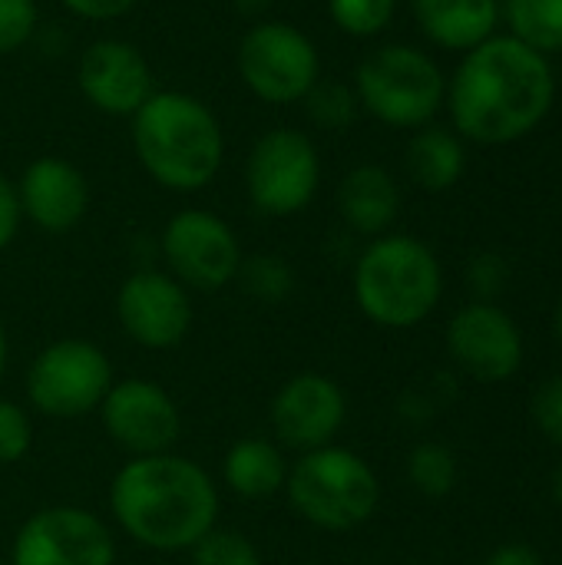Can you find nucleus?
<instances>
[{
	"label": "nucleus",
	"mask_w": 562,
	"mask_h": 565,
	"mask_svg": "<svg viewBox=\"0 0 562 565\" xmlns=\"http://www.w3.org/2000/svg\"><path fill=\"white\" fill-rule=\"evenodd\" d=\"M189 565H265V559L245 533L215 526L189 550Z\"/></svg>",
	"instance_id": "393cba45"
},
{
	"label": "nucleus",
	"mask_w": 562,
	"mask_h": 565,
	"mask_svg": "<svg viewBox=\"0 0 562 565\" xmlns=\"http://www.w3.org/2000/svg\"><path fill=\"white\" fill-rule=\"evenodd\" d=\"M235 281H242V288L255 301H262V305H282L295 291V268L285 258H278V255H252V258L242 262Z\"/></svg>",
	"instance_id": "b1692460"
},
{
	"label": "nucleus",
	"mask_w": 562,
	"mask_h": 565,
	"mask_svg": "<svg viewBox=\"0 0 562 565\" xmlns=\"http://www.w3.org/2000/svg\"><path fill=\"white\" fill-rule=\"evenodd\" d=\"M484 565H543V556L527 543H507Z\"/></svg>",
	"instance_id": "72a5a7b5"
},
{
	"label": "nucleus",
	"mask_w": 562,
	"mask_h": 565,
	"mask_svg": "<svg viewBox=\"0 0 562 565\" xmlns=\"http://www.w3.org/2000/svg\"><path fill=\"white\" fill-rule=\"evenodd\" d=\"M447 348L454 364L480 384L510 381L523 364L520 328L494 301L460 308L447 324Z\"/></svg>",
	"instance_id": "2eb2a0df"
},
{
	"label": "nucleus",
	"mask_w": 562,
	"mask_h": 565,
	"mask_svg": "<svg viewBox=\"0 0 562 565\" xmlns=\"http://www.w3.org/2000/svg\"><path fill=\"white\" fill-rule=\"evenodd\" d=\"M321 182L315 142L298 129H268L245 159V192L258 215L288 218L305 212Z\"/></svg>",
	"instance_id": "6e6552de"
},
{
	"label": "nucleus",
	"mask_w": 562,
	"mask_h": 565,
	"mask_svg": "<svg viewBox=\"0 0 562 565\" xmlns=\"http://www.w3.org/2000/svg\"><path fill=\"white\" fill-rule=\"evenodd\" d=\"M533 420L550 444L562 447V374L533 394Z\"/></svg>",
	"instance_id": "7c9ffc66"
},
{
	"label": "nucleus",
	"mask_w": 562,
	"mask_h": 565,
	"mask_svg": "<svg viewBox=\"0 0 562 565\" xmlns=\"http://www.w3.org/2000/svg\"><path fill=\"white\" fill-rule=\"evenodd\" d=\"M431 43L444 50H474L494 36L497 0H411Z\"/></svg>",
	"instance_id": "aec40b11"
},
{
	"label": "nucleus",
	"mask_w": 562,
	"mask_h": 565,
	"mask_svg": "<svg viewBox=\"0 0 562 565\" xmlns=\"http://www.w3.org/2000/svg\"><path fill=\"white\" fill-rule=\"evenodd\" d=\"M358 103L381 122L397 129L427 126L447 96L441 66L407 43H388L364 56L354 76Z\"/></svg>",
	"instance_id": "423d86ee"
},
{
	"label": "nucleus",
	"mask_w": 562,
	"mask_h": 565,
	"mask_svg": "<svg viewBox=\"0 0 562 565\" xmlns=\"http://www.w3.org/2000/svg\"><path fill=\"white\" fill-rule=\"evenodd\" d=\"M348 420V397L341 384L321 371L291 374L268 404V424L275 444L298 454L328 447L338 440Z\"/></svg>",
	"instance_id": "4468645a"
},
{
	"label": "nucleus",
	"mask_w": 562,
	"mask_h": 565,
	"mask_svg": "<svg viewBox=\"0 0 562 565\" xmlns=\"http://www.w3.org/2000/svg\"><path fill=\"white\" fill-rule=\"evenodd\" d=\"M354 301L361 315L388 331L427 321L444 291L437 255L411 235H378L354 262Z\"/></svg>",
	"instance_id": "20e7f679"
},
{
	"label": "nucleus",
	"mask_w": 562,
	"mask_h": 565,
	"mask_svg": "<svg viewBox=\"0 0 562 565\" xmlns=\"http://www.w3.org/2000/svg\"><path fill=\"white\" fill-rule=\"evenodd\" d=\"M192 298L162 268H136L116 291V321L123 334L146 351H172L192 331Z\"/></svg>",
	"instance_id": "ddd939ff"
},
{
	"label": "nucleus",
	"mask_w": 562,
	"mask_h": 565,
	"mask_svg": "<svg viewBox=\"0 0 562 565\" xmlns=\"http://www.w3.org/2000/svg\"><path fill=\"white\" fill-rule=\"evenodd\" d=\"M553 500L562 507V460H560V467L553 470Z\"/></svg>",
	"instance_id": "e433bc0d"
},
{
	"label": "nucleus",
	"mask_w": 562,
	"mask_h": 565,
	"mask_svg": "<svg viewBox=\"0 0 562 565\" xmlns=\"http://www.w3.org/2000/svg\"><path fill=\"white\" fill-rule=\"evenodd\" d=\"M464 146L450 129H421L407 146V169L414 182L427 192H444L464 175Z\"/></svg>",
	"instance_id": "412c9836"
},
{
	"label": "nucleus",
	"mask_w": 562,
	"mask_h": 565,
	"mask_svg": "<svg viewBox=\"0 0 562 565\" xmlns=\"http://www.w3.org/2000/svg\"><path fill=\"white\" fill-rule=\"evenodd\" d=\"M288 450L268 437H242L222 457V483L242 500H272L288 483Z\"/></svg>",
	"instance_id": "6ab92c4d"
},
{
	"label": "nucleus",
	"mask_w": 562,
	"mask_h": 565,
	"mask_svg": "<svg viewBox=\"0 0 562 565\" xmlns=\"http://www.w3.org/2000/svg\"><path fill=\"white\" fill-rule=\"evenodd\" d=\"M467 281H470V288H474V295H477L480 301H494L497 295H503V288H507V281H510V268H507L503 255L484 252V255H477V258L470 262Z\"/></svg>",
	"instance_id": "c756f323"
},
{
	"label": "nucleus",
	"mask_w": 562,
	"mask_h": 565,
	"mask_svg": "<svg viewBox=\"0 0 562 565\" xmlns=\"http://www.w3.org/2000/svg\"><path fill=\"white\" fill-rule=\"evenodd\" d=\"M83 96L106 116H132L156 89L146 56L126 40H96L76 66Z\"/></svg>",
	"instance_id": "dca6fc26"
},
{
	"label": "nucleus",
	"mask_w": 562,
	"mask_h": 565,
	"mask_svg": "<svg viewBox=\"0 0 562 565\" xmlns=\"http://www.w3.org/2000/svg\"><path fill=\"white\" fill-rule=\"evenodd\" d=\"M33 447V420L30 411L0 394V467L20 463Z\"/></svg>",
	"instance_id": "cd10ccee"
},
{
	"label": "nucleus",
	"mask_w": 562,
	"mask_h": 565,
	"mask_svg": "<svg viewBox=\"0 0 562 565\" xmlns=\"http://www.w3.org/2000/svg\"><path fill=\"white\" fill-rule=\"evenodd\" d=\"M166 271L189 291H222L245 262L235 228L209 209L176 212L159 238Z\"/></svg>",
	"instance_id": "9d476101"
},
{
	"label": "nucleus",
	"mask_w": 562,
	"mask_h": 565,
	"mask_svg": "<svg viewBox=\"0 0 562 565\" xmlns=\"http://www.w3.org/2000/svg\"><path fill=\"white\" fill-rule=\"evenodd\" d=\"M20 222H23V212H20L17 185L0 172V252L17 238Z\"/></svg>",
	"instance_id": "2f4dec72"
},
{
	"label": "nucleus",
	"mask_w": 562,
	"mask_h": 565,
	"mask_svg": "<svg viewBox=\"0 0 562 565\" xmlns=\"http://www.w3.org/2000/svg\"><path fill=\"white\" fill-rule=\"evenodd\" d=\"M553 96L556 83L547 56L517 36H490L467 50L447 89L454 126L480 146H503L533 132Z\"/></svg>",
	"instance_id": "f03ea898"
},
{
	"label": "nucleus",
	"mask_w": 562,
	"mask_h": 565,
	"mask_svg": "<svg viewBox=\"0 0 562 565\" xmlns=\"http://www.w3.org/2000/svg\"><path fill=\"white\" fill-rule=\"evenodd\" d=\"M132 146L149 179L172 192L205 189L225 159L215 113L179 89H156L132 113Z\"/></svg>",
	"instance_id": "7ed1b4c3"
},
{
	"label": "nucleus",
	"mask_w": 562,
	"mask_h": 565,
	"mask_svg": "<svg viewBox=\"0 0 562 565\" xmlns=\"http://www.w3.org/2000/svg\"><path fill=\"white\" fill-rule=\"evenodd\" d=\"M238 76L265 103L288 106L305 99L318 76L321 60L308 33L285 20H262L238 40Z\"/></svg>",
	"instance_id": "1a4fd4ad"
},
{
	"label": "nucleus",
	"mask_w": 562,
	"mask_h": 565,
	"mask_svg": "<svg viewBox=\"0 0 562 565\" xmlns=\"http://www.w3.org/2000/svg\"><path fill=\"white\" fill-rule=\"evenodd\" d=\"M60 3L83 20H116L136 7V0H60Z\"/></svg>",
	"instance_id": "473e14b6"
},
{
	"label": "nucleus",
	"mask_w": 562,
	"mask_h": 565,
	"mask_svg": "<svg viewBox=\"0 0 562 565\" xmlns=\"http://www.w3.org/2000/svg\"><path fill=\"white\" fill-rule=\"evenodd\" d=\"M109 354L86 338H60L36 351L26 367L23 394L33 414L50 420H79L96 414L113 387Z\"/></svg>",
	"instance_id": "0eeeda50"
},
{
	"label": "nucleus",
	"mask_w": 562,
	"mask_h": 565,
	"mask_svg": "<svg viewBox=\"0 0 562 565\" xmlns=\"http://www.w3.org/2000/svg\"><path fill=\"white\" fill-rule=\"evenodd\" d=\"M116 530L149 553H189L219 526L222 497L205 467L179 454L129 457L109 480Z\"/></svg>",
	"instance_id": "f257e3e1"
},
{
	"label": "nucleus",
	"mask_w": 562,
	"mask_h": 565,
	"mask_svg": "<svg viewBox=\"0 0 562 565\" xmlns=\"http://www.w3.org/2000/svg\"><path fill=\"white\" fill-rule=\"evenodd\" d=\"M285 497L308 526L351 533L378 513L381 480L361 454L328 444L291 460Z\"/></svg>",
	"instance_id": "39448f33"
},
{
	"label": "nucleus",
	"mask_w": 562,
	"mask_h": 565,
	"mask_svg": "<svg viewBox=\"0 0 562 565\" xmlns=\"http://www.w3.org/2000/svg\"><path fill=\"white\" fill-rule=\"evenodd\" d=\"M116 536L99 513L60 503L20 523L7 565H116Z\"/></svg>",
	"instance_id": "9b49d317"
},
{
	"label": "nucleus",
	"mask_w": 562,
	"mask_h": 565,
	"mask_svg": "<svg viewBox=\"0 0 562 565\" xmlns=\"http://www.w3.org/2000/svg\"><path fill=\"white\" fill-rule=\"evenodd\" d=\"M407 480L421 497L444 500L457 487V457L437 440H424L407 454Z\"/></svg>",
	"instance_id": "5701e85b"
},
{
	"label": "nucleus",
	"mask_w": 562,
	"mask_h": 565,
	"mask_svg": "<svg viewBox=\"0 0 562 565\" xmlns=\"http://www.w3.org/2000/svg\"><path fill=\"white\" fill-rule=\"evenodd\" d=\"M556 334H560V341H562V301H560V308H556Z\"/></svg>",
	"instance_id": "4c0bfd02"
},
{
	"label": "nucleus",
	"mask_w": 562,
	"mask_h": 565,
	"mask_svg": "<svg viewBox=\"0 0 562 565\" xmlns=\"http://www.w3.org/2000/svg\"><path fill=\"white\" fill-rule=\"evenodd\" d=\"M17 199L23 218H30L40 232L66 235L83 222L89 209V185L73 162L60 156H40L23 169Z\"/></svg>",
	"instance_id": "f3484780"
},
{
	"label": "nucleus",
	"mask_w": 562,
	"mask_h": 565,
	"mask_svg": "<svg viewBox=\"0 0 562 565\" xmlns=\"http://www.w3.org/2000/svg\"><path fill=\"white\" fill-rule=\"evenodd\" d=\"M238 3V10H245V13H258V10H265L272 0H235Z\"/></svg>",
	"instance_id": "c9c22d12"
},
{
	"label": "nucleus",
	"mask_w": 562,
	"mask_h": 565,
	"mask_svg": "<svg viewBox=\"0 0 562 565\" xmlns=\"http://www.w3.org/2000/svg\"><path fill=\"white\" fill-rule=\"evenodd\" d=\"M507 20L530 50L562 53V0H507Z\"/></svg>",
	"instance_id": "4be33fe9"
},
{
	"label": "nucleus",
	"mask_w": 562,
	"mask_h": 565,
	"mask_svg": "<svg viewBox=\"0 0 562 565\" xmlns=\"http://www.w3.org/2000/svg\"><path fill=\"white\" fill-rule=\"evenodd\" d=\"M397 0H328V13L348 36H374L394 20Z\"/></svg>",
	"instance_id": "a878e982"
},
{
	"label": "nucleus",
	"mask_w": 562,
	"mask_h": 565,
	"mask_svg": "<svg viewBox=\"0 0 562 565\" xmlns=\"http://www.w3.org/2000/svg\"><path fill=\"white\" fill-rule=\"evenodd\" d=\"M96 414L106 437L126 457L169 454L182 434V414L176 397L149 377L113 381Z\"/></svg>",
	"instance_id": "f8f14e48"
},
{
	"label": "nucleus",
	"mask_w": 562,
	"mask_h": 565,
	"mask_svg": "<svg viewBox=\"0 0 562 565\" xmlns=\"http://www.w3.org/2000/svg\"><path fill=\"white\" fill-rule=\"evenodd\" d=\"M36 30L33 0H0V56L17 53Z\"/></svg>",
	"instance_id": "c85d7f7f"
},
{
	"label": "nucleus",
	"mask_w": 562,
	"mask_h": 565,
	"mask_svg": "<svg viewBox=\"0 0 562 565\" xmlns=\"http://www.w3.org/2000/svg\"><path fill=\"white\" fill-rule=\"evenodd\" d=\"M305 99L308 116L325 129H344L358 116V96L341 83H315V89Z\"/></svg>",
	"instance_id": "bb28decb"
},
{
	"label": "nucleus",
	"mask_w": 562,
	"mask_h": 565,
	"mask_svg": "<svg viewBox=\"0 0 562 565\" xmlns=\"http://www.w3.org/2000/svg\"><path fill=\"white\" fill-rule=\"evenodd\" d=\"M0 565H7V563H3V559H0Z\"/></svg>",
	"instance_id": "58836bf2"
},
{
	"label": "nucleus",
	"mask_w": 562,
	"mask_h": 565,
	"mask_svg": "<svg viewBox=\"0 0 562 565\" xmlns=\"http://www.w3.org/2000/svg\"><path fill=\"white\" fill-rule=\"evenodd\" d=\"M7 364H10V338H7V324L0 318V384L7 377Z\"/></svg>",
	"instance_id": "f704fd0d"
},
{
	"label": "nucleus",
	"mask_w": 562,
	"mask_h": 565,
	"mask_svg": "<svg viewBox=\"0 0 562 565\" xmlns=\"http://www.w3.org/2000/svg\"><path fill=\"white\" fill-rule=\"evenodd\" d=\"M338 212L358 235H388L401 212V189L384 166H358L338 185Z\"/></svg>",
	"instance_id": "a211bd4d"
}]
</instances>
